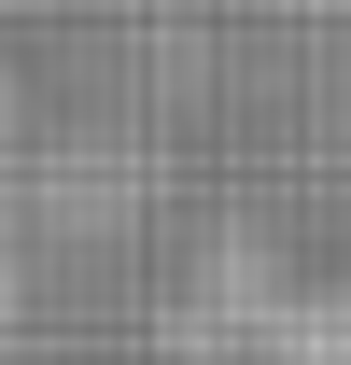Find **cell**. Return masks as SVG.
Listing matches in <instances>:
<instances>
[{"label": "cell", "mask_w": 351, "mask_h": 365, "mask_svg": "<svg viewBox=\"0 0 351 365\" xmlns=\"http://www.w3.org/2000/svg\"><path fill=\"white\" fill-rule=\"evenodd\" d=\"M0 295H14V281H0Z\"/></svg>", "instance_id": "obj_1"}]
</instances>
